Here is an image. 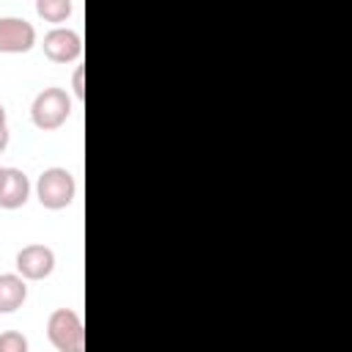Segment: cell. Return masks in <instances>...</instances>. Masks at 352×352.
Masks as SVG:
<instances>
[{
    "mask_svg": "<svg viewBox=\"0 0 352 352\" xmlns=\"http://www.w3.org/2000/svg\"><path fill=\"white\" fill-rule=\"evenodd\" d=\"M69 116H72V99L58 85H50V88L38 91L33 104H30V121L44 132L63 126L69 121Z\"/></svg>",
    "mask_w": 352,
    "mask_h": 352,
    "instance_id": "cell-1",
    "label": "cell"
},
{
    "mask_svg": "<svg viewBox=\"0 0 352 352\" xmlns=\"http://www.w3.org/2000/svg\"><path fill=\"white\" fill-rule=\"evenodd\" d=\"M47 338L58 352H85L82 319L72 308H55L47 319Z\"/></svg>",
    "mask_w": 352,
    "mask_h": 352,
    "instance_id": "cell-2",
    "label": "cell"
},
{
    "mask_svg": "<svg viewBox=\"0 0 352 352\" xmlns=\"http://www.w3.org/2000/svg\"><path fill=\"white\" fill-rule=\"evenodd\" d=\"M77 192V182L66 168H47L41 170L38 182H36V198L44 209H66L74 201Z\"/></svg>",
    "mask_w": 352,
    "mask_h": 352,
    "instance_id": "cell-3",
    "label": "cell"
},
{
    "mask_svg": "<svg viewBox=\"0 0 352 352\" xmlns=\"http://www.w3.org/2000/svg\"><path fill=\"white\" fill-rule=\"evenodd\" d=\"M52 270H55V253L47 245L33 242L16 253V275L25 280H44L52 275Z\"/></svg>",
    "mask_w": 352,
    "mask_h": 352,
    "instance_id": "cell-4",
    "label": "cell"
},
{
    "mask_svg": "<svg viewBox=\"0 0 352 352\" xmlns=\"http://www.w3.org/2000/svg\"><path fill=\"white\" fill-rule=\"evenodd\" d=\"M36 44V28L22 16H0V52L16 55Z\"/></svg>",
    "mask_w": 352,
    "mask_h": 352,
    "instance_id": "cell-5",
    "label": "cell"
},
{
    "mask_svg": "<svg viewBox=\"0 0 352 352\" xmlns=\"http://www.w3.org/2000/svg\"><path fill=\"white\" fill-rule=\"evenodd\" d=\"M44 55L55 63H72L82 55V38L72 28H52L44 36Z\"/></svg>",
    "mask_w": 352,
    "mask_h": 352,
    "instance_id": "cell-6",
    "label": "cell"
},
{
    "mask_svg": "<svg viewBox=\"0 0 352 352\" xmlns=\"http://www.w3.org/2000/svg\"><path fill=\"white\" fill-rule=\"evenodd\" d=\"M30 195V179L19 168H6V184L0 190V209H19Z\"/></svg>",
    "mask_w": 352,
    "mask_h": 352,
    "instance_id": "cell-7",
    "label": "cell"
},
{
    "mask_svg": "<svg viewBox=\"0 0 352 352\" xmlns=\"http://www.w3.org/2000/svg\"><path fill=\"white\" fill-rule=\"evenodd\" d=\"M28 300V283L16 272L0 275V314H14Z\"/></svg>",
    "mask_w": 352,
    "mask_h": 352,
    "instance_id": "cell-8",
    "label": "cell"
},
{
    "mask_svg": "<svg viewBox=\"0 0 352 352\" xmlns=\"http://www.w3.org/2000/svg\"><path fill=\"white\" fill-rule=\"evenodd\" d=\"M36 11L47 22H66L72 14V3L69 0H36Z\"/></svg>",
    "mask_w": 352,
    "mask_h": 352,
    "instance_id": "cell-9",
    "label": "cell"
},
{
    "mask_svg": "<svg viewBox=\"0 0 352 352\" xmlns=\"http://www.w3.org/2000/svg\"><path fill=\"white\" fill-rule=\"evenodd\" d=\"M0 352H28V338L19 330L0 333Z\"/></svg>",
    "mask_w": 352,
    "mask_h": 352,
    "instance_id": "cell-10",
    "label": "cell"
},
{
    "mask_svg": "<svg viewBox=\"0 0 352 352\" xmlns=\"http://www.w3.org/2000/svg\"><path fill=\"white\" fill-rule=\"evenodd\" d=\"M82 74H85V72H82V66H77V69H74V80H72V88H74V96H77V99H82V96H85Z\"/></svg>",
    "mask_w": 352,
    "mask_h": 352,
    "instance_id": "cell-11",
    "label": "cell"
},
{
    "mask_svg": "<svg viewBox=\"0 0 352 352\" xmlns=\"http://www.w3.org/2000/svg\"><path fill=\"white\" fill-rule=\"evenodd\" d=\"M8 129V121H6V107L0 104V132H6Z\"/></svg>",
    "mask_w": 352,
    "mask_h": 352,
    "instance_id": "cell-12",
    "label": "cell"
},
{
    "mask_svg": "<svg viewBox=\"0 0 352 352\" xmlns=\"http://www.w3.org/2000/svg\"><path fill=\"white\" fill-rule=\"evenodd\" d=\"M6 146H8V129H6V132H0V154L6 151Z\"/></svg>",
    "mask_w": 352,
    "mask_h": 352,
    "instance_id": "cell-13",
    "label": "cell"
},
{
    "mask_svg": "<svg viewBox=\"0 0 352 352\" xmlns=\"http://www.w3.org/2000/svg\"><path fill=\"white\" fill-rule=\"evenodd\" d=\"M3 184H6V168H0V190H3Z\"/></svg>",
    "mask_w": 352,
    "mask_h": 352,
    "instance_id": "cell-14",
    "label": "cell"
}]
</instances>
